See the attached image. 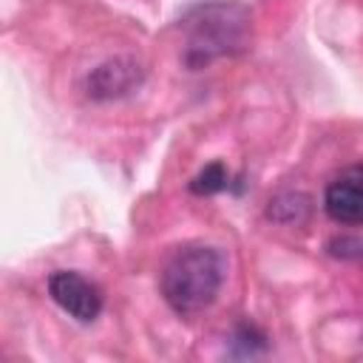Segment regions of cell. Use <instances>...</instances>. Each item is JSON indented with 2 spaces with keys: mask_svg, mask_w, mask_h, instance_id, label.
Returning a JSON list of instances; mask_svg holds the SVG:
<instances>
[{
  "mask_svg": "<svg viewBox=\"0 0 363 363\" xmlns=\"http://www.w3.org/2000/svg\"><path fill=\"white\" fill-rule=\"evenodd\" d=\"M184 65L199 71L218 57H233L250 45L252 17L244 3L210 0L184 11Z\"/></svg>",
  "mask_w": 363,
  "mask_h": 363,
  "instance_id": "6da1fadb",
  "label": "cell"
},
{
  "mask_svg": "<svg viewBox=\"0 0 363 363\" xmlns=\"http://www.w3.org/2000/svg\"><path fill=\"white\" fill-rule=\"evenodd\" d=\"M224 284V255L216 247L190 244L176 250L162 269V298L167 306L182 315H199L218 298Z\"/></svg>",
  "mask_w": 363,
  "mask_h": 363,
  "instance_id": "7a4b0ae2",
  "label": "cell"
},
{
  "mask_svg": "<svg viewBox=\"0 0 363 363\" xmlns=\"http://www.w3.org/2000/svg\"><path fill=\"white\" fill-rule=\"evenodd\" d=\"M48 295L54 298V303L62 312H68L79 323L96 320L99 312H102V303H105L102 289L94 281H88L85 275L71 272V269L51 272V278H48Z\"/></svg>",
  "mask_w": 363,
  "mask_h": 363,
  "instance_id": "3957f363",
  "label": "cell"
},
{
  "mask_svg": "<svg viewBox=\"0 0 363 363\" xmlns=\"http://www.w3.org/2000/svg\"><path fill=\"white\" fill-rule=\"evenodd\" d=\"M145 79V68L133 57H111L96 65L85 79V94L96 102H111L136 91Z\"/></svg>",
  "mask_w": 363,
  "mask_h": 363,
  "instance_id": "277c9868",
  "label": "cell"
},
{
  "mask_svg": "<svg viewBox=\"0 0 363 363\" xmlns=\"http://www.w3.org/2000/svg\"><path fill=\"white\" fill-rule=\"evenodd\" d=\"M323 210L337 224H363V162L340 170L326 184Z\"/></svg>",
  "mask_w": 363,
  "mask_h": 363,
  "instance_id": "5b68a950",
  "label": "cell"
},
{
  "mask_svg": "<svg viewBox=\"0 0 363 363\" xmlns=\"http://www.w3.org/2000/svg\"><path fill=\"white\" fill-rule=\"evenodd\" d=\"M309 210H312L309 196H303V193H281V196H275L269 201L267 216L272 221H278V224H301V221H306Z\"/></svg>",
  "mask_w": 363,
  "mask_h": 363,
  "instance_id": "8992f818",
  "label": "cell"
},
{
  "mask_svg": "<svg viewBox=\"0 0 363 363\" xmlns=\"http://www.w3.org/2000/svg\"><path fill=\"white\" fill-rule=\"evenodd\" d=\"M230 187V173L221 162H210L207 167H201L190 182H187V190L193 196H216L221 190Z\"/></svg>",
  "mask_w": 363,
  "mask_h": 363,
  "instance_id": "52a82bcc",
  "label": "cell"
},
{
  "mask_svg": "<svg viewBox=\"0 0 363 363\" xmlns=\"http://www.w3.org/2000/svg\"><path fill=\"white\" fill-rule=\"evenodd\" d=\"M233 343L241 346L238 354H250L252 357V354H258V352L267 349V335L261 329H255L252 323H238L235 326V335H233Z\"/></svg>",
  "mask_w": 363,
  "mask_h": 363,
  "instance_id": "ba28073f",
  "label": "cell"
},
{
  "mask_svg": "<svg viewBox=\"0 0 363 363\" xmlns=\"http://www.w3.org/2000/svg\"><path fill=\"white\" fill-rule=\"evenodd\" d=\"M329 255L335 258H352V261H360L363 258V238H354V235H335L329 244H326Z\"/></svg>",
  "mask_w": 363,
  "mask_h": 363,
  "instance_id": "9c48e42d",
  "label": "cell"
}]
</instances>
